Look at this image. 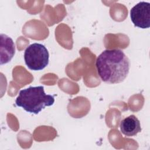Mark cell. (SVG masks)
<instances>
[{
    "mask_svg": "<svg viewBox=\"0 0 150 150\" xmlns=\"http://www.w3.org/2000/svg\"><path fill=\"white\" fill-rule=\"evenodd\" d=\"M24 60L29 69L34 71L42 70L49 64V53L45 45L34 43L25 49Z\"/></svg>",
    "mask_w": 150,
    "mask_h": 150,
    "instance_id": "cell-3",
    "label": "cell"
},
{
    "mask_svg": "<svg viewBox=\"0 0 150 150\" xmlns=\"http://www.w3.org/2000/svg\"><path fill=\"white\" fill-rule=\"evenodd\" d=\"M96 66L101 80L108 84L122 82L128 74L130 62L120 49H107L97 58Z\"/></svg>",
    "mask_w": 150,
    "mask_h": 150,
    "instance_id": "cell-1",
    "label": "cell"
},
{
    "mask_svg": "<svg viewBox=\"0 0 150 150\" xmlns=\"http://www.w3.org/2000/svg\"><path fill=\"white\" fill-rule=\"evenodd\" d=\"M15 53V46L12 38L6 35L1 34V64L9 62Z\"/></svg>",
    "mask_w": 150,
    "mask_h": 150,
    "instance_id": "cell-5",
    "label": "cell"
},
{
    "mask_svg": "<svg viewBox=\"0 0 150 150\" xmlns=\"http://www.w3.org/2000/svg\"><path fill=\"white\" fill-rule=\"evenodd\" d=\"M54 103V96L46 94L42 86L21 90L15 100V104L18 107L35 114H38L45 107L51 106Z\"/></svg>",
    "mask_w": 150,
    "mask_h": 150,
    "instance_id": "cell-2",
    "label": "cell"
},
{
    "mask_svg": "<svg viewBox=\"0 0 150 150\" xmlns=\"http://www.w3.org/2000/svg\"><path fill=\"white\" fill-rule=\"evenodd\" d=\"M130 17L135 26L141 29L150 27V4L141 1L134 6L130 11Z\"/></svg>",
    "mask_w": 150,
    "mask_h": 150,
    "instance_id": "cell-4",
    "label": "cell"
},
{
    "mask_svg": "<svg viewBox=\"0 0 150 150\" xmlns=\"http://www.w3.org/2000/svg\"><path fill=\"white\" fill-rule=\"evenodd\" d=\"M120 130L126 137H134L141 131L140 121L134 115H131L123 119L120 125Z\"/></svg>",
    "mask_w": 150,
    "mask_h": 150,
    "instance_id": "cell-6",
    "label": "cell"
}]
</instances>
